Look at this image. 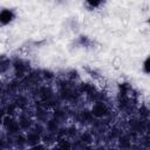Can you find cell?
Here are the masks:
<instances>
[{"label":"cell","mask_w":150,"mask_h":150,"mask_svg":"<svg viewBox=\"0 0 150 150\" xmlns=\"http://www.w3.org/2000/svg\"><path fill=\"white\" fill-rule=\"evenodd\" d=\"M13 19H14V13L11 9L5 8L0 11V25H4V26L8 25L13 21Z\"/></svg>","instance_id":"obj_1"},{"label":"cell","mask_w":150,"mask_h":150,"mask_svg":"<svg viewBox=\"0 0 150 150\" xmlns=\"http://www.w3.org/2000/svg\"><path fill=\"white\" fill-rule=\"evenodd\" d=\"M105 112V105L102 102H97L94 107H93V114L96 116H102Z\"/></svg>","instance_id":"obj_2"},{"label":"cell","mask_w":150,"mask_h":150,"mask_svg":"<svg viewBox=\"0 0 150 150\" xmlns=\"http://www.w3.org/2000/svg\"><path fill=\"white\" fill-rule=\"evenodd\" d=\"M104 0H86V2L90 6V7H94V8H97L100 7L102 4H103Z\"/></svg>","instance_id":"obj_3"},{"label":"cell","mask_w":150,"mask_h":150,"mask_svg":"<svg viewBox=\"0 0 150 150\" xmlns=\"http://www.w3.org/2000/svg\"><path fill=\"white\" fill-rule=\"evenodd\" d=\"M144 70L145 73H149V59H146L144 62Z\"/></svg>","instance_id":"obj_4"}]
</instances>
